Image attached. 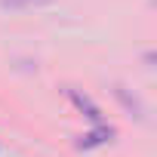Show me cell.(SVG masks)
Wrapping results in <instances>:
<instances>
[{
    "label": "cell",
    "mask_w": 157,
    "mask_h": 157,
    "mask_svg": "<svg viewBox=\"0 0 157 157\" xmlns=\"http://www.w3.org/2000/svg\"><path fill=\"white\" fill-rule=\"evenodd\" d=\"M68 96H71V102H74L77 108H80V111H83V114H86L93 123H102V111H99V108H96V105H93L86 96H80L77 90H68Z\"/></svg>",
    "instance_id": "obj_1"
},
{
    "label": "cell",
    "mask_w": 157,
    "mask_h": 157,
    "mask_svg": "<svg viewBox=\"0 0 157 157\" xmlns=\"http://www.w3.org/2000/svg\"><path fill=\"white\" fill-rule=\"evenodd\" d=\"M6 6H25V3H31V0H3Z\"/></svg>",
    "instance_id": "obj_3"
},
{
    "label": "cell",
    "mask_w": 157,
    "mask_h": 157,
    "mask_svg": "<svg viewBox=\"0 0 157 157\" xmlns=\"http://www.w3.org/2000/svg\"><path fill=\"white\" fill-rule=\"evenodd\" d=\"M102 136H111V129H96V132H90V136H83V148H93V145H99V142H105Z\"/></svg>",
    "instance_id": "obj_2"
}]
</instances>
